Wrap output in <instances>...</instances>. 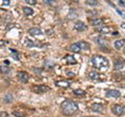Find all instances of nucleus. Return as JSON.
I'll list each match as a JSON object with an SVG mask.
<instances>
[{"label": "nucleus", "mask_w": 125, "mask_h": 117, "mask_svg": "<svg viewBox=\"0 0 125 117\" xmlns=\"http://www.w3.org/2000/svg\"><path fill=\"white\" fill-rule=\"evenodd\" d=\"M61 108H62V112L65 115H68V116L75 114L78 111V105L70 100H66L65 102H62Z\"/></svg>", "instance_id": "obj_1"}, {"label": "nucleus", "mask_w": 125, "mask_h": 117, "mask_svg": "<svg viewBox=\"0 0 125 117\" xmlns=\"http://www.w3.org/2000/svg\"><path fill=\"white\" fill-rule=\"evenodd\" d=\"M91 62L94 67L99 69V71H105L108 67V60L105 57L100 55H95L92 58Z\"/></svg>", "instance_id": "obj_2"}, {"label": "nucleus", "mask_w": 125, "mask_h": 117, "mask_svg": "<svg viewBox=\"0 0 125 117\" xmlns=\"http://www.w3.org/2000/svg\"><path fill=\"white\" fill-rule=\"evenodd\" d=\"M49 90V87L45 86V85H36L32 87V91L37 92V93H44Z\"/></svg>", "instance_id": "obj_3"}, {"label": "nucleus", "mask_w": 125, "mask_h": 117, "mask_svg": "<svg viewBox=\"0 0 125 117\" xmlns=\"http://www.w3.org/2000/svg\"><path fill=\"white\" fill-rule=\"evenodd\" d=\"M18 78L22 83H27L29 80V75L26 72H19L18 73Z\"/></svg>", "instance_id": "obj_4"}, {"label": "nucleus", "mask_w": 125, "mask_h": 117, "mask_svg": "<svg viewBox=\"0 0 125 117\" xmlns=\"http://www.w3.org/2000/svg\"><path fill=\"white\" fill-rule=\"evenodd\" d=\"M112 111L116 115H121L124 112V107L121 106V105H115V106L112 108Z\"/></svg>", "instance_id": "obj_5"}, {"label": "nucleus", "mask_w": 125, "mask_h": 117, "mask_svg": "<svg viewBox=\"0 0 125 117\" xmlns=\"http://www.w3.org/2000/svg\"><path fill=\"white\" fill-rule=\"evenodd\" d=\"M106 95L111 97H119L121 95V93L120 91L116 90V89H108V90H106Z\"/></svg>", "instance_id": "obj_6"}, {"label": "nucleus", "mask_w": 125, "mask_h": 117, "mask_svg": "<svg viewBox=\"0 0 125 117\" xmlns=\"http://www.w3.org/2000/svg\"><path fill=\"white\" fill-rule=\"evenodd\" d=\"M104 20L103 19H100V18H95V19H92V20H90V23H91L92 26H100L103 24Z\"/></svg>", "instance_id": "obj_7"}, {"label": "nucleus", "mask_w": 125, "mask_h": 117, "mask_svg": "<svg viewBox=\"0 0 125 117\" xmlns=\"http://www.w3.org/2000/svg\"><path fill=\"white\" fill-rule=\"evenodd\" d=\"M74 28H75L77 31H83L85 28H87V26L84 25V23H83V22L77 21V22L75 23V25H74Z\"/></svg>", "instance_id": "obj_8"}, {"label": "nucleus", "mask_w": 125, "mask_h": 117, "mask_svg": "<svg viewBox=\"0 0 125 117\" xmlns=\"http://www.w3.org/2000/svg\"><path fill=\"white\" fill-rule=\"evenodd\" d=\"M91 109H92V111L94 112H98V113H101V112H103L104 110V108L102 105H100V104H94L91 106Z\"/></svg>", "instance_id": "obj_9"}, {"label": "nucleus", "mask_w": 125, "mask_h": 117, "mask_svg": "<svg viewBox=\"0 0 125 117\" xmlns=\"http://www.w3.org/2000/svg\"><path fill=\"white\" fill-rule=\"evenodd\" d=\"M28 33L32 36H37V35H41L42 34V30L40 28H30L28 30Z\"/></svg>", "instance_id": "obj_10"}, {"label": "nucleus", "mask_w": 125, "mask_h": 117, "mask_svg": "<svg viewBox=\"0 0 125 117\" xmlns=\"http://www.w3.org/2000/svg\"><path fill=\"white\" fill-rule=\"evenodd\" d=\"M89 78L92 80H101V75L97 72H90L89 73Z\"/></svg>", "instance_id": "obj_11"}, {"label": "nucleus", "mask_w": 125, "mask_h": 117, "mask_svg": "<svg viewBox=\"0 0 125 117\" xmlns=\"http://www.w3.org/2000/svg\"><path fill=\"white\" fill-rule=\"evenodd\" d=\"M98 31L99 33H103V34H106V33H109L112 31V28H109V27H106V26H102V27H99V28L96 29Z\"/></svg>", "instance_id": "obj_12"}, {"label": "nucleus", "mask_w": 125, "mask_h": 117, "mask_svg": "<svg viewBox=\"0 0 125 117\" xmlns=\"http://www.w3.org/2000/svg\"><path fill=\"white\" fill-rule=\"evenodd\" d=\"M124 45H125V40H119V41H116V42H115V44H114L115 48H116L117 50H121V48H123Z\"/></svg>", "instance_id": "obj_13"}, {"label": "nucleus", "mask_w": 125, "mask_h": 117, "mask_svg": "<svg viewBox=\"0 0 125 117\" xmlns=\"http://www.w3.org/2000/svg\"><path fill=\"white\" fill-rule=\"evenodd\" d=\"M77 45L79 46V48L81 50H89L90 49V45L88 44V42H83V41H79V42H77Z\"/></svg>", "instance_id": "obj_14"}, {"label": "nucleus", "mask_w": 125, "mask_h": 117, "mask_svg": "<svg viewBox=\"0 0 125 117\" xmlns=\"http://www.w3.org/2000/svg\"><path fill=\"white\" fill-rule=\"evenodd\" d=\"M124 67V62L123 60H121V59H118L116 61V63H115V69H117V71H120V69H122Z\"/></svg>", "instance_id": "obj_15"}, {"label": "nucleus", "mask_w": 125, "mask_h": 117, "mask_svg": "<svg viewBox=\"0 0 125 117\" xmlns=\"http://www.w3.org/2000/svg\"><path fill=\"white\" fill-rule=\"evenodd\" d=\"M70 50H71L72 52H74V53H78L79 51H81V49L79 48V46L77 45V42L76 44H72L71 46H70Z\"/></svg>", "instance_id": "obj_16"}, {"label": "nucleus", "mask_w": 125, "mask_h": 117, "mask_svg": "<svg viewBox=\"0 0 125 117\" xmlns=\"http://www.w3.org/2000/svg\"><path fill=\"white\" fill-rule=\"evenodd\" d=\"M56 85L58 87H65V88H67L70 86V83L67 81H60V82H56Z\"/></svg>", "instance_id": "obj_17"}, {"label": "nucleus", "mask_w": 125, "mask_h": 117, "mask_svg": "<svg viewBox=\"0 0 125 117\" xmlns=\"http://www.w3.org/2000/svg\"><path fill=\"white\" fill-rule=\"evenodd\" d=\"M0 72L2 74H4V75H7V74H10V68L9 66H5V65H1L0 66Z\"/></svg>", "instance_id": "obj_18"}, {"label": "nucleus", "mask_w": 125, "mask_h": 117, "mask_svg": "<svg viewBox=\"0 0 125 117\" xmlns=\"http://www.w3.org/2000/svg\"><path fill=\"white\" fill-rule=\"evenodd\" d=\"M95 42H97V44H99V45H104V44H106V40H105L104 37H102V36L96 37V38H95Z\"/></svg>", "instance_id": "obj_19"}, {"label": "nucleus", "mask_w": 125, "mask_h": 117, "mask_svg": "<svg viewBox=\"0 0 125 117\" xmlns=\"http://www.w3.org/2000/svg\"><path fill=\"white\" fill-rule=\"evenodd\" d=\"M23 11H24V14L26 16H31V15L33 14L32 8H30V7H26V6L23 7Z\"/></svg>", "instance_id": "obj_20"}, {"label": "nucleus", "mask_w": 125, "mask_h": 117, "mask_svg": "<svg viewBox=\"0 0 125 117\" xmlns=\"http://www.w3.org/2000/svg\"><path fill=\"white\" fill-rule=\"evenodd\" d=\"M74 94L77 95V96H83L85 94V92L83 90H81V89H76V90H74Z\"/></svg>", "instance_id": "obj_21"}, {"label": "nucleus", "mask_w": 125, "mask_h": 117, "mask_svg": "<svg viewBox=\"0 0 125 117\" xmlns=\"http://www.w3.org/2000/svg\"><path fill=\"white\" fill-rule=\"evenodd\" d=\"M66 60H67L69 63H72V64H75L76 63V60L74 59V57L73 56H66Z\"/></svg>", "instance_id": "obj_22"}, {"label": "nucleus", "mask_w": 125, "mask_h": 117, "mask_svg": "<svg viewBox=\"0 0 125 117\" xmlns=\"http://www.w3.org/2000/svg\"><path fill=\"white\" fill-rule=\"evenodd\" d=\"M13 115L14 116H17V117H24V113H22L20 111H13Z\"/></svg>", "instance_id": "obj_23"}, {"label": "nucleus", "mask_w": 125, "mask_h": 117, "mask_svg": "<svg viewBox=\"0 0 125 117\" xmlns=\"http://www.w3.org/2000/svg\"><path fill=\"white\" fill-rule=\"evenodd\" d=\"M13 99H14V97H13V95H11V94H7L6 96H4V102L5 103H10L11 100H13Z\"/></svg>", "instance_id": "obj_24"}, {"label": "nucleus", "mask_w": 125, "mask_h": 117, "mask_svg": "<svg viewBox=\"0 0 125 117\" xmlns=\"http://www.w3.org/2000/svg\"><path fill=\"white\" fill-rule=\"evenodd\" d=\"M85 2H87L89 5L94 6V5H96L97 3H98V0H85Z\"/></svg>", "instance_id": "obj_25"}, {"label": "nucleus", "mask_w": 125, "mask_h": 117, "mask_svg": "<svg viewBox=\"0 0 125 117\" xmlns=\"http://www.w3.org/2000/svg\"><path fill=\"white\" fill-rule=\"evenodd\" d=\"M27 4L29 5H36L37 4V0H25Z\"/></svg>", "instance_id": "obj_26"}, {"label": "nucleus", "mask_w": 125, "mask_h": 117, "mask_svg": "<svg viewBox=\"0 0 125 117\" xmlns=\"http://www.w3.org/2000/svg\"><path fill=\"white\" fill-rule=\"evenodd\" d=\"M44 2L48 5H53L55 4V0H44Z\"/></svg>", "instance_id": "obj_27"}, {"label": "nucleus", "mask_w": 125, "mask_h": 117, "mask_svg": "<svg viewBox=\"0 0 125 117\" xmlns=\"http://www.w3.org/2000/svg\"><path fill=\"white\" fill-rule=\"evenodd\" d=\"M116 10L118 11V14H119V15H121L122 17L125 18V10H122V9H120V8H116Z\"/></svg>", "instance_id": "obj_28"}, {"label": "nucleus", "mask_w": 125, "mask_h": 117, "mask_svg": "<svg viewBox=\"0 0 125 117\" xmlns=\"http://www.w3.org/2000/svg\"><path fill=\"white\" fill-rule=\"evenodd\" d=\"M26 42H26V45L28 46V47H32V46H34V44L32 42V41H30V40H29V41H28V40H26Z\"/></svg>", "instance_id": "obj_29"}, {"label": "nucleus", "mask_w": 125, "mask_h": 117, "mask_svg": "<svg viewBox=\"0 0 125 117\" xmlns=\"http://www.w3.org/2000/svg\"><path fill=\"white\" fill-rule=\"evenodd\" d=\"M5 116H7L6 112H1V113H0V117H5Z\"/></svg>", "instance_id": "obj_30"}, {"label": "nucleus", "mask_w": 125, "mask_h": 117, "mask_svg": "<svg viewBox=\"0 0 125 117\" xmlns=\"http://www.w3.org/2000/svg\"><path fill=\"white\" fill-rule=\"evenodd\" d=\"M3 4H5V5L10 4V1H9V0H4V1H3Z\"/></svg>", "instance_id": "obj_31"}, {"label": "nucleus", "mask_w": 125, "mask_h": 117, "mask_svg": "<svg viewBox=\"0 0 125 117\" xmlns=\"http://www.w3.org/2000/svg\"><path fill=\"white\" fill-rule=\"evenodd\" d=\"M3 45H4V42H3V41H0V47L3 46Z\"/></svg>", "instance_id": "obj_32"}, {"label": "nucleus", "mask_w": 125, "mask_h": 117, "mask_svg": "<svg viewBox=\"0 0 125 117\" xmlns=\"http://www.w3.org/2000/svg\"><path fill=\"white\" fill-rule=\"evenodd\" d=\"M70 1H71V2H78L79 0H70Z\"/></svg>", "instance_id": "obj_33"}, {"label": "nucleus", "mask_w": 125, "mask_h": 117, "mask_svg": "<svg viewBox=\"0 0 125 117\" xmlns=\"http://www.w3.org/2000/svg\"><path fill=\"white\" fill-rule=\"evenodd\" d=\"M68 75H69V76H71V77L74 76V75H73V73H68Z\"/></svg>", "instance_id": "obj_34"}, {"label": "nucleus", "mask_w": 125, "mask_h": 117, "mask_svg": "<svg viewBox=\"0 0 125 117\" xmlns=\"http://www.w3.org/2000/svg\"><path fill=\"white\" fill-rule=\"evenodd\" d=\"M113 34H114V35H118V34H119V33H118V32H117V31H115V32H114V33H113Z\"/></svg>", "instance_id": "obj_35"}, {"label": "nucleus", "mask_w": 125, "mask_h": 117, "mask_svg": "<svg viewBox=\"0 0 125 117\" xmlns=\"http://www.w3.org/2000/svg\"><path fill=\"white\" fill-rule=\"evenodd\" d=\"M122 27H123V28H125V23H123V24H122Z\"/></svg>", "instance_id": "obj_36"}]
</instances>
